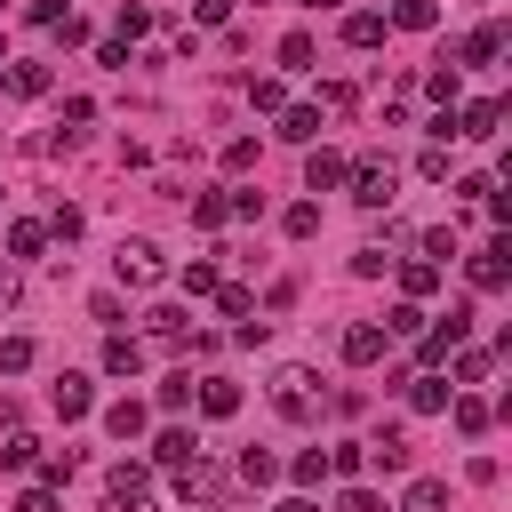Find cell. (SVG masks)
I'll use <instances>...</instances> for the list:
<instances>
[{"label":"cell","instance_id":"5b68a950","mask_svg":"<svg viewBox=\"0 0 512 512\" xmlns=\"http://www.w3.org/2000/svg\"><path fill=\"white\" fill-rule=\"evenodd\" d=\"M504 256H512V240H504V232H488V240H480V256L464 264V272H472V288H488V296H496V288H504V272H512Z\"/></svg>","mask_w":512,"mask_h":512},{"label":"cell","instance_id":"9a60e30c","mask_svg":"<svg viewBox=\"0 0 512 512\" xmlns=\"http://www.w3.org/2000/svg\"><path fill=\"white\" fill-rule=\"evenodd\" d=\"M384 32H392V24H384L376 8H360V16H344V48H384Z\"/></svg>","mask_w":512,"mask_h":512},{"label":"cell","instance_id":"cb8c5ba5","mask_svg":"<svg viewBox=\"0 0 512 512\" xmlns=\"http://www.w3.org/2000/svg\"><path fill=\"white\" fill-rule=\"evenodd\" d=\"M32 448H40V440L8 424V440H0V472H24V464H32Z\"/></svg>","mask_w":512,"mask_h":512},{"label":"cell","instance_id":"52a82bcc","mask_svg":"<svg viewBox=\"0 0 512 512\" xmlns=\"http://www.w3.org/2000/svg\"><path fill=\"white\" fill-rule=\"evenodd\" d=\"M400 392H408V408H416V416H440V408H448V392H456V384H448V376H440V368H424V376H408V384H400Z\"/></svg>","mask_w":512,"mask_h":512},{"label":"cell","instance_id":"f1b7e54d","mask_svg":"<svg viewBox=\"0 0 512 512\" xmlns=\"http://www.w3.org/2000/svg\"><path fill=\"white\" fill-rule=\"evenodd\" d=\"M272 472H280V456H272V448H248V456H240V480H248V488H264Z\"/></svg>","mask_w":512,"mask_h":512},{"label":"cell","instance_id":"ee69618b","mask_svg":"<svg viewBox=\"0 0 512 512\" xmlns=\"http://www.w3.org/2000/svg\"><path fill=\"white\" fill-rule=\"evenodd\" d=\"M336 512H392V504H384L376 488H344V504H336Z\"/></svg>","mask_w":512,"mask_h":512},{"label":"cell","instance_id":"4316f807","mask_svg":"<svg viewBox=\"0 0 512 512\" xmlns=\"http://www.w3.org/2000/svg\"><path fill=\"white\" fill-rule=\"evenodd\" d=\"M48 248V224H8V256H40Z\"/></svg>","mask_w":512,"mask_h":512},{"label":"cell","instance_id":"3957f363","mask_svg":"<svg viewBox=\"0 0 512 512\" xmlns=\"http://www.w3.org/2000/svg\"><path fill=\"white\" fill-rule=\"evenodd\" d=\"M104 512H152V472L144 464H112L104 472Z\"/></svg>","mask_w":512,"mask_h":512},{"label":"cell","instance_id":"7c38bea8","mask_svg":"<svg viewBox=\"0 0 512 512\" xmlns=\"http://www.w3.org/2000/svg\"><path fill=\"white\" fill-rule=\"evenodd\" d=\"M304 184H312V192H328V184H344V152H328V144H312V152H304Z\"/></svg>","mask_w":512,"mask_h":512},{"label":"cell","instance_id":"c3c4849f","mask_svg":"<svg viewBox=\"0 0 512 512\" xmlns=\"http://www.w3.org/2000/svg\"><path fill=\"white\" fill-rule=\"evenodd\" d=\"M232 16V0H192V24H224Z\"/></svg>","mask_w":512,"mask_h":512},{"label":"cell","instance_id":"8fae6325","mask_svg":"<svg viewBox=\"0 0 512 512\" xmlns=\"http://www.w3.org/2000/svg\"><path fill=\"white\" fill-rule=\"evenodd\" d=\"M496 128H504V104H496V96H480V104L456 112V136H496Z\"/></svg>","mask_w":512,"mask_h":512},{"label":"cell","instance_id":"d6a6232c","mask_svg":"<svg viewBox=\"0 0 512 512\" xmlns=\"http://www.w3.org/2000/svg\"><path fill=\"white\" fill-rule=\"evenodd\" d=\"M424 96H440V104H456V64H432V72H424Z\"/></svg>","mask_w":512,"mask_h":512},{"label":"cell","instance_id":"bcb514c9","mask_svg":"<svg viewBox=\"0 0 512 512\" xmlns=\"http://www.w3.org/2000/svg\"><path fill=\"white\" fill-rule=\"evenodd\" d=\"M488 376V352H456V384H480Z\"/></svg>","mask_w":512,"mask_h":512},{"label":"cell","instance_id":"d6986e66","mask_svg":"<svg viewBox=\"0 0 512 512\" xmlns=\"http://www.w3.org/2000/svg\"><path fill=\"white\" fill-rule=\"evenodd\" d=\"M400 512H448V480H408V496H400Z\"/></svg>","mask_w":512,"mask_h":512},{"label":"cell","instance_id":"ba28073f","mask_svg":"<svg viewBox=\"0 0 512 512\" xmlns=\"http://www.w3.org/2000/svg\"><path fill=\"white\" fill-rule=\"evenodd\" d=\"M512 48V32L504 24H480V32H464V48H456V64H496Z\"/></svg>","mask_w":512,"mask_h":512},{"label":"cell","instance_id":"e575fe53","mask_svg":"<svg viewBox=\"0 0 512 512\" xmlns=\"http://www.w3.org/2000/svg\"><path fill=\"white\" fill-rule=\"evenodd\" d=\"M160 408H192V368H176V376L160 384Z\"/></svg>","mask_w":512,"mask_h":512},{"label":"cell","instance_id":"ffe728a7","mask_svg":"<svg viewBox=\"0 0 512 512\" xmlns=\"http://www.w3.org/2000/svg\"><path fill=\"white\" fill-rule=\"evenodd\" d=\"M200 408H208V416H232V408H240V384H232V376H200Z\"/></svg>","mask_w":512,"mask_h":512},{"label":"cell","instance_id":"277c9868","mask_svg":"<svg viewBox=\"0 0 512 512\" xmlns=\"http://www.w3.org/2000/svg\"><path fill=\"white\" fill-rule=\"evenodd\" d=\"M344 176H352V200H360V208H392V184H400L392 160H360V168H344Z\"/></svg>","mask_w":512,"mask_h":512},{"label":"cell","instance_id":"7a4b0ae2","mask_svg":"<svg viewBox=\"0 0 512 512\" xmlns=\"http://www.w3.org/2000/svg\"><path fill=\"white\" fill-rule=\"evenodd\" d=\"M112 272H120V288H160V272H168V264H160V248H152L144 232H128V240L112 248Z\"/></svg>","mask_w":512,"mask_h":512},{"label":"cell","instance_id":"d4e9b609","mask_svg":"<svg viewBox=\"0 0 512 512\" xmlns=\"http://www.w3.org/2000/svg\"><path fill=\"white\" fill-rule=\"evenodd\" d=\"M312 56H320L312 32H288V40H280V64H288V72H312Z\"/></svg>","mask_w":512,"mask_h":512},{"label":"cell","instance_id":"60d3db41","mask_svg":"<svg viewBox=\"0 0 512 512\" xmlns=\"http://www.w3.org/2000/svg\"><path fill=\"white\" fill-rule=\"evenodd\" d=\"M88 320H104V328H120V296H112V288H96V296H88Z\"/></svg>","mask_w":512,"mask_h":512},{"label":"cell","instance_id":"1f68e13d","mask_svg":"<svg viewBox=\"0 0 512 512\" xmlns=\"http://www.w3.org/2000/svg\"><path fill=\"white\" fill-rule=\"evenodd\" d=\"M152 32V8H136V0H120V40H144Z\"/></svg>","mask_w":512,"mask_h":512},{"label":"cell","instance_id":"f35d334b","mask_svg":"<svg viewBox=\"0 0 512 512\" xmlns=\"http://www.w3.org/2000/svg\"><path fill=\"white\" fill-rule=\"evenodd\" d=\"M80 224H88L80 208H56V216H48V240H80Z\"/></svg>","mask_w":512,"mask_h":512},{"label":"cell","instance_id":"e0dca14e","mask_svg":"<svg viewBox=\"0 0 512 512\" xmlns=\"http://www.w3.org/2000/svg\"><path fill=\"white\" fill-rule=\"evenodd\" d=\"M144 368V344L136 336H104V376H136Z\"/></svg>","mask_w":512,"mask_h":512},{"label":"cell","instance_id":"44dd1931","mask_svg":"<svg viewBox=\"0 0 512 512\" xmlns=\"http://www.w3.org/2000/svg\"><path fill=\"white\" fill-rule=\"evenodd\" d=\"M448 408H456V432H464V440H480V432H488V400H472V392H448Z\"/></svg>","mask_w":512,"mask_h":512},{"label":"cell","instance_id":"ac0fdd59","mask_svg":"<svg viewBox=\"0 0 512 512\" xmlns=\"http://www.w3.org/2000/svg\"><path fill=\"white\" fill-rule=\"evenodd\" d=\"M384 24H400V32H432V24H440V0H392Z\"/></svg>","mask_w":512,"mask_h":512},{"label":"cell","instance_id":"5bb4252c","mask_svg":"<svg viewBox=\"0 0 512 512\" xmlns=\"http://www.w3.org/2000/svg\"><path fill=\"white\" fill-rule=\"evenodd\" d=\"M152 456H160V464H168V472H184V464H192V456H200V440H192V432H184V424H168V432H160V440H152Z\"/></svg>","mask_w":512,"mask_h":512},{"label":"cell","instance_id":"7bdbcfd3","mask_svg":"<svg viewBox=\"0 0 512 512\" xmlns=\"http://www.w3.org/2000/svg\"><path fill=\"white\" fill-rule=\"evenodd\" d=\"M0 368H8V376L32 368V336H8V344H0Z\"/></svg>","mask_w":512,"mask_h":512},{"label":"cell","instance_id":"d590c367","mask_svg":"<svg viewBox=\"0 0 512 512\" xmlns=\"http://www.w3.org/2000/svg\"><path fill=\"white\" fill-rule=\"evenodd\" d=\"M320 104H328V112H352V104H360V88H352V80H328V88H320Z\"/></svg>","mask_w":512,"mask_h":512},{"label":"cell","instance_id":"f907efd6","mask_svg":"<svg viewBox=\"0 0 512 512\" xmlns=\"http://www.w3.org/2000/svg\"><path fill=\"white\" fill-rule=\"evenodd\" d=\"M272 512H320V504H312V496H288V504H272Z\"/></svg>","mask_w":512,"mask_h":512},{"label":"cell","instance_id":"816d5d0a","mask_svg":"<svg viewBox=\"0 0 512 512\" xmlns=\"http://www.w3.org/2000/svg\"><path fill=\"white\" fill-rule=\"evenodd\" d=\"M304 8H336V0H304Z\"/></svg>","mask_w":512,"mask_h":512},{"label":"cell","instance_id":"2e32d148","mask_svg":"<svg viewBox=\"0 0 512 512\" xmlns=\"http://www.w3.org/2000/svg\"><path fill=\"white\" fill-rule=\"evenodd\" d=\"M280 136L288 144H312L320 136V104H280Z\"/></svg>","mask_w":512,"mask_h":512},{"label":"cell","instance_id":"f5cc1de1","mask_svg":"<svg viewBox=\"0 0 512 512\" xmlns=\"http://www.w3.org/2000/svg\"><path fill=\"white\" fill-rule=\"evenodd\" d=\"M0 64H8V48H0Z\"/></svg>","mask_w":512,"mask_h":512},{"label":"cell","instance_id":"30bf717a","mask_svg":"<svg viewBox=\"0 0 512 512\" xmlns=\"http://www.w3.org/2000/svg\"><path fill=\"white\" fill-rule=\"evenodd\" d=\"M48 400H56V416H64V424H72V416H88V408H96V392H88V376H72V368H64V376H56V392H48Z\"/></svg>","mask_w":512,"mask_h":512},{"label":"cell","instance_id":"11a10c76","mask_svg":"<svg viewBox=\"0 0 512 512\" xmlns=\"http://www.w3.org/2000/svg\"><path fill=\"white\" fill-rule=\"evenodd\" d=\"M216 512H224V504H216Z\"/></svg>","mask_w":512,"mask_h":512},{"label":"cell","instance_id":"4fadbf2b","mask_svg":"<svg viewBox=\"0 0 512 512\" xmlns=\"http://www.w3.org/2000/svg\"><path fill=\"white\" fill-rule=\"evenodd\" d=\"M144 424H152L144 400H112V408H104V432H112V440H144Z\"/></svg>","mask_w":512,"mask_h":512},{"label":"cell","instance_id":"f6af8a7d","mask_svg":"<svg viewBox=\"0 0 512 512\" xmlns=\"http://www.w3.org/2000/svg\"><path fill=\"white\" fill-rule=\"evenodd\" d=\"M224 168H256V136H232L224 144Z\"/></svg>","mask_w":512,"mask_h":512},{"label":"cell","instance_id":"db71d44e","mask_svg":"<svg viewBox=\"0 0 512 512\" xmlns=\"http://www.w3.org/2000/svg\"><path fill=\"white\" fill-rule=\"evenodd\" d=\"M480 8H488V0H480Z\"/></svg>","mask_w":512,"mask_h":512},{"label":"cell","instance_id":"8992f818","mask_svg":"<svg viewBox=\"0 0 512 512\" xmlns=\"http://www.w3.org/2000/svg\"><path fill=\"white\" fill-rule=\"evenodd\" d=\"M384 352H392V336H384L376 320H352V328H344V360H352V368H368V360H384Z\"/></svg>","mask_w":512,"mask_h":512},{"label":"cell","instance_id":"836d02e7","mask_svg":"<svg viewBox=\"0 0 512 512\" xmlns=\"http://www.w3.org/2000/svg\"><path fill=\"white\" fill-rule=\"evenodd\" d=\"M248 104H256V112H280L288 88H280V80H248Z\"/></svg>","mask_w":512,"mask_h":512},{"label":"cell","instance_id":"603a6c76","mask_svg":"<svg viewBox=\"0 0 512 512\" xmlns=\"http://www.w3.org/2000/svg\"><path fill=\"white\" fill-rule=\"evenodd\" d=\"M400 288H408V296H432V288H440V264H432V256L400 264Z\"/></svg>","mask_w":512,"mask_h":512},{"label":"cell","instance_id":"681fc988","mask_svg":"<svg viewBox=\"0 0 512 512\" xmlns=\"http://www.w3.org/2000/svg\"><path fill=\"white\" fill-rule=\"evenodd\" d=\"M8 304H16V272L0 264V312H8Z\"/></svg>","mask_w":512,"mask_h":512},{"label":"cell","instance_id":"8d00e7d4","mask_svg":"<svg viewBox=\"0 0 512 512\" xmlns=\"http://www.w3.org/2000/svg\"><path fill=\"white\" fill-rule=\"evenodd\" d=\"M416 176H424V184H448V144H432V152L416 160Z\"/></svg>","mask_w":512,"mask_h":512},{"label":"cell","instance_id":"74e56055","mask_svg":"<svg viewBox=\"0 0 512 512\" xmlns=\"http://www.w3.org/2000/svg\"><path fill=\"white\" fill-rule=\"evenodd\" d=\"M224 216H248V224H256V216H264V192H256V184H248V192H232V200H224Z\"/></svg>","mask_w":512,"mask_h":512},{"label":"cell","instance_id":"7dc6e473","mask_svg":"<svg viewBox=\"0 0 512 512\" xmlns=\"http://www.w3.org/2000/svg\"><path fill=\"white\" fill-rule=\"evenodd\" d=\"M16 512H56V488H48V480H40V488H24V496H16Z\"/></svg>","mask_w":512,"mask_h":512},{"label":"cell","instance_id":"b9f144b4","mask_svg":"<svg viewBox=\"0 0 512 512\" xmlns=\"http://www.w3.org/2000/svg\"><path fill=\"white\" fill-rule=\"evenodd\" d=\"M216 304H224L232 320H248V312H256V296H248V288H224V280H216Z\"/></svg>","mask_w":512,"mask_h":512},{"label":"cell","instance_id":"6da1fadb","mask_svg":"<svg viewBox=\"0 0 512 512\" xmlns=\"http://www.w3.org/2000/svg\"><path fill=\"white\" fill-rule=\"evenodd\" d=\"M272 408H280L288 424H312V416H320V376H312V368H280V376H272Z\"/></svg>","mask_w":512,"mask_h":512},{"label":"cell","instance_id":"484cf974","mask_svg":"<svg viewBox=\"0 0 512 512\" xmlns=\"http://www.w3.org/2000/svg\"><path fill=\"white\" fill-rule=\"evenodd\" d=\"M280 232H288V240H312V232H320V208H312V200H296V208L280 216Z\"/></svg>","mask_w":512,"mask_h":512},{"label":"cell","instance_id":"9c48e42d","mask_svg":"<svg viewBox=\"0 0 512 512\" xmlns=\"http://www.w3.org/2000/svg\"><path fill=\"white\" fill-rule=\"evenodd\" d=\"M0 88H8L16 104H32V96H48V64H32V56H24V64H8V72H0Z\"/></svg>","mask_w":512,"mask_h":512},{"label":"cell","instance_id":"f546056e","mask_svg":"<svg viewBox=\"0 0 512 512\" xmlns=\"http://www.w3.org/2000/svg\"><path fill=\"white\" fill-rule=\"evenodd\" d=\"M184 296H216V264H208V256L184 264Z\"/></svg>","mask_w":512,"mask_h":512},{"label":"cell","instance_id":"ab89813d","mask_svg":"<svg viewBox=\"0 0 512 512\" xmlns=\"http://www.w3.org/2000/svg\"><path fill=\"white\" fill-rule=\"evenodd\" d=\"M424 256H432V264H448V256H456V232H448V224H432V232H424Z\"/></svg>","mask_w":512,"mask_h":512},{"label":"cell","instance_id":"83f0119b","mask_svg":"<svg viewBox=\"0 0 512 512\" xmlns=\"http://www.w3.org/2000/svg\"><path fill=\"white\" fill-rule=\"evenodd\" d=\"M384 336H424V312H416V296H408V304H392V312H384Z\"/></svg>","mask_w":512,"mask_h":512},{"label":"cell","instance_id":"7402d4cb","mask_svg":"<svg viewBox=\"0 0 512 512\" xmlns=\"http://www.w3.org/2000/svg\"><path fill=\"white\" fill-rule=\"evenodd\" d=\"M192 224H200V232H224V224H232V216H224V192H192Z\"/></svg>","mask_w":512,"mask_h":512},{"label":"cell","instance_id":"4dcf8cb0","mask_svg":"<svg viewBox=\"0 0 512 512\" xmlns=\"http://www.w3.org/2000/svg\"><path fill=\"white\" fill-rule=\"evenodd\" d=\"M288 472H296V480H304V488H320V480H328V448H304V456H296V464H288Z\"/></svg>","mask_w":512,"mask_h":512}]
</instances>
